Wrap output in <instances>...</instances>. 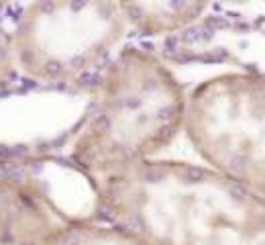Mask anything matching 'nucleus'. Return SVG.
Segmentation results:
<instances>
[{
  "label": "nucleus",
  "instance_id": "obj_1",
  "mask_svg": "<svg viewBox=\"0 0 265 245\" xmlns=\"http://www.w3.org/2000/svg\"><path fill=\"white\" fill-rule=\"evenodd\" d=\"M90 186L92 216L149 245H265V198L204 163L153 159Z\"/></svg>",
  "mask_w": 265,
  "mask_h": 245
},
{
  "label": "nucleus",
  "instance_id": "obj_2",
  "mask_svg": "<svg viewBox=\"0 0 265 245\" xmlns=\"http://www.w3.org/2000/svg\"><path fill=\"white\" fill-rule=\"evenodd\" d=\"M188 92L167 63L143 47H122L102 74L67 161L88 184L159 159L186 129Z\"/></svg>",
  "mask_w": 265,
  "mask_h": 245
},
{
  "label": "nucleus",
  "instance_id": "obj_3",
  "mask_svg": "<svg viewBox=\"0 0 265 245\" xmlns=\"http://www.w3.org/2000/svg\"><path fill=\"white\" fill-rule=\"evenodd\" d=\"M127 33L120 2L43 0L19 8L10 43L21 76L45 86H74L98 78Z\"/></svg>",
  "mask_w": 265,
  "mask_h": 245
},
{
  "label": "nucleus",
  "instance_id": "obj_4",
  "mask_svg": "<svg viewBox=\"0 0 265 245\" xmlns=\"http://www.w3.org/2000/svg\"><path fill=\"white\" fill-rule=\"evenodd\" d=\"M186 137L204 166L265 198V80L218 74L188 92Z\"/></svg>",
  "mask_w": 265,
  "mask_h": 245
},
{
  "label": "nucleus",
  "instance_id": "obj_5",
  "mask_svg": "<svg viewBox=\"0 0 265 245\" xmlns=\"http://www.w3.org/2000/svg\"><path fill=\"white\" fill-rule=\"evenodd\" d=\"M69 219L31 163L0 159V245H39Z\"/></svg>",
  "mask_w": 265,
  "mask_h": 245
},
{
  "label": "nucleus",
  "instance_id": "obj_6",
  "mask_svg": "<svg viewBox=\"0 0 265 245\" xmlns=\"http://www.w3.org/2000/svg\"><path fill=\"white\" fill-rule=\"evenodd\" d=\"M129 31L147 37L170 35L200 21L208 4L202 2H120Z\"/></svg>",
  "mask_w": 265,
  "mask_h": 245
},
{
  "label": "nucleus",
  "instance_id": "obj_7",
  "mask_svg": "<svg viewBox=\"0 0 265 245\" xmlns=\"http://www.w3.org/2000/svg\"><path fill=\"white\" fill-rule=\"evenodd\" d=\"M39 245H149L143 237L120 225L96 216L78 219L72 216L61 229Z\"/></svg>",
  "mask_w": 265,
  "mask_h": 245
},
{
  "label": "nucleus",
  "instance_id": "obj_8",
  "mask_svg": "<svg viewBox=\"0 0 265 245\" xmlns=\"http://www.w3.org/2000/svg\"><path fill=\"white\" fill-rule=\"evenodd\" d=\"M17 63H15V53H12L10 43V29H4L0 25V92H4L12 80L17 76Z\"/></svg>",
  "mask_w": 265,
  "mask_h": 245
}]
</instances>
